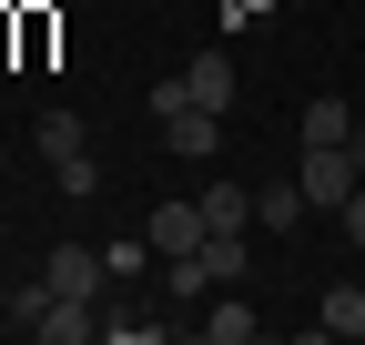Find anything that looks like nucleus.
I'll return each mask as SVG.
<instances>
[{
  "mask_svg": "<svg viewBox=\"0 0 365 345\" xmlns=\"http://www.w3.org/2000/svg\"><path fill=\"white\" fill-rule=\"evenodd\" d=\"M102 335H112V345H153V335H163V315H143L132 294H102Z\"/></svg>",
  "mask_w": 365,
  "mask_h": 345,
  "instance_id": "nucleus-10",
  "label": "nucleus"
},
{
  "mask_svg": "<svg viewBox=\"0 0 365 345\" xmlns=\"http://www.w3.org/2000/svg\"><path fill=\"white\" fill-rule=\"evenodd\" d=\"M314 325H325V335H365V284H325Z\"/></svg>",
  "mask_w": 365,
  "mask_h": 345,
  "instance_id": "nucleus-12",
  "label": "nucleus"
},
{
  "mask_svg": "<svg viewBox=\"0 0 365 345\" xmlns=\"http://www.w3.org/2000/svg\"><path fill=\"white\" fill-rule=\"evenodd\" d=\"M294 183H304V203H314V213H345V203H355V183H365V163H355L345 143H304V172H294Z\"/></svg>",
  "mask_w": 365,
  "mask_h": 345,
  "instance_id": "nucleus-1",
  "label": "nucleus"
},
{
  "mask_svg": "<svg viewBox=\"0 0 365 345\" xmlns=\"http://www.w3.org/2000/svg\"><path fill=\"white\" fill-rule=\"evenodd\" d=\"M31 143L51 153V163H61V153H81V112H41V133H31Z\"/></svg>",
  "mask_w": 365,
  "mask_h": 345,
  "instance_id": "nucleus-14",
  "label": "nucleus"
},
{
  "mask_svg": "<svg viewBox=\"0 0 365 345\" xmlns=\"http://www.w3.org/2000/svg\"><path fill=\"white\" fill-rule=\"evenodd\" d=\"M143 254H153V234H132V244H112V254H102V264H112V284H132V274H143Z\"/></svg>",
  "mask_w": 365,
  "mask_h": 345,
  "instance_id": "nucleus-17",
  "label": "nucleus"
},
{
  "mask_svg": "<svg viewBox=\"0 0 365 345\" xmlns=\"http://www.w3.org/2000/svg\"><path fill=\"white\" fill-rule=\"evenodd\" d=\"M193 335H203V345H244V335H254V305H244L234 284H213L203 315H193Z\"/></svg>",
  "mask_w": 365,
  "mask_h": 345,
  "instance_id": "nucleus-4",
  "label": "nucleus"
},
{
  "mask_svg": "<svg viewBox=\"0 0 365 345\" xmlns=\"http://www.w3.org/2000/svg\"><path fill=\"white\" fill-rule=\"evenodd\" d=\"M163 143H173V163H213V143H223V112H203V102L163 112Z\"/></svg>",
  "mask_w": 365,
  "mask_h": 345,
  "instance_id": "nucleus-3",
  "label": "nucleus"
},
{
  "mask_svg": "<svg viewBox=\"0 0 365 345\" xmlns=\"http://www.w3.org/2000/svg\"><path fill=\"white\" fill-rule=\"evenodd\" d=\"M193 203H203V234H244V224H254V193H244V183H203Z\"/></svg>",
  "mask_w": 365,
  "mask_h": 345,
  "instance_id": "nucleus-8",
  "label": "nucleus"
},
{
  "mask_svg": "<svg viewBox=\"0 0 365 345\" xmlns=\"http://www.w3.org/2000/svg\"><path fill=\"white\" fill-rule=\"evenodd\" d=\"M304 213H314V203H304V183H264V193H254V224H274V234H294Z\"/></svg>",
  "mask_w": 365,
  "mask_h": 345,
  "instance_id": "nucleus-11",
  "label": "nucleus"
},
{
  "mask_svg": "<svg viewBox=\"0 0 365 345\" xmlns=\"http://www.w3.org/2000/svg\"><path fill=\"white\" fill-rule=\"evenodd\" d=\"M41 284H51V294H71V305H102V294H112V264H102L91 244H61L51 264H41Z\"/></svg>",
  "mask_w": 365,
  "mask_h": 345,
  "instance_id": "nucleus-2",
  "label": "nucleus"
},
{
  "mask_svg": "<svg viewBox=\"0 0 365 345\" xmlns=\"http://www.w3.org/2000/svg\"><path fill=\"white\" fill-rule=\"evenodd\" d=\"M203 264H213V284H244L254 254H244V234H203Z\"/></svg>",
  "mask_w": 365,
  "mask_h": 345,
  "instance_id": "nucleus-13",
  "label": "nucleus"
},
{
  "mask_svg": "<svg viewBox=\"0 0 365 345\" xmlns=\"http://www.w3.org/2000/svg\"><path fill=\"white\" fill-rule=\"evenodd\" d=\"M355 122H365V112H355L345 92H314V102H304V143H355Z\"/></svg>",
  "mask_w": 365,
  "mask_h": 345,
  "instance_id": "nucleus-7",
  "label": "nucleus"
},
{
  "mask_svg": "<svg viewBox=\"0 0 365 345\" xmlns=\"http://www.w3.org/2000/svg\"><path fill=\"white\" fill-rule=\"evenodd\" d=\"M335 224H345V244H365V183H355V203L335 213Z\"/></svg>",
  "mask_w": 365,
  "mask_h": 345,
  "instance_id": "nucleus-18",
  "label": "nucleus"
},
{
  "mask_svg": "<svg viewBox=\"0 0 365 345\" xmlns=\"http://www.w3.org/2000/svg\"><path fill=\"white\" fill-rule=\"evenodd\" d=\"M0 315H11V325H21V335H31V325H41V315H51V284H41V274H31V284H11V305H0Z\"/></svg>",
  "mask_w": 365,
  "mask_h": 345,
  "instance_id": "nucleus-15",
  "label": "nucleus"
},
{
  "mask_svg": "<svg viewBox=\"0 0 365 345\" xmlns=\"http://www.w3.org/2000/svg\"><path fill=\"white\" fill-rule=\"evenodd\" d=\"M143 234H153V254H193L203 244V203H153Z\"/></svg>",
  "mask_w": 365,
  "mask_h": 345,
  "instance_id": "nucleus-5",
  "label": "nucleus"
},
{
  "mask_svg": "<svg viewBox=\"0 0 365 345\" xmlns=\"http://www.w3.org/2000/svg\"><path fill=\"white\" fill-rule=\"evenodd\" d=\"M182 92H193L203 112H234V61H223V51H203V61H182Z\"/></svg>",
  "mask_w": 365,
  "mask_h": 345,
  "instance_id": "nucleus-6",
  "label": "nucleus"
},
{
  "mask_svg": "<svg viewBox=\"0 0 365 345\" xmlns=\"http://www.w3.org/2000/svg\"><path fill=\"white\" fill-rule=\"evenodd\" d=\"M163 294H173V305H203V294H213V264H203V244H193V254H163Z\"/></svg>",
  "mask_w": 365,
  "mask_h": 345,
  "instance_id": "nucleus-9",
  "label": "nucleus"
},
{
  "mask_svg": "<svg viewBox=\"0 0 365 345\" xmlns=\"http://www.w3.org/2000/svg\"><path fill=\"white\" fill-rule=\"evenodd\" d=\"M51 172H61V193H71V203H91V183H102V163H91V153H61Z\"/></svg>",
  "mask_w": 365,
  "mask_h": 345,
  "instance_id": "nucleus-16",
  "label": "nucleus"
},
{
  "mask_svg": "<svg viewBox=\"0 0 365 345\" xmlns=\"http://www.w3.org/2000/svg\"><path fill=\"white\" fill-rule=\"evenodd\" d=\"M355 112H365V92H355Z\"/></svg>",
  "mask_w": 365,
  "mask_h": 345,
  "instance_id": "nucleus-19",
  "label": "nucleus"
}]
</instances>
